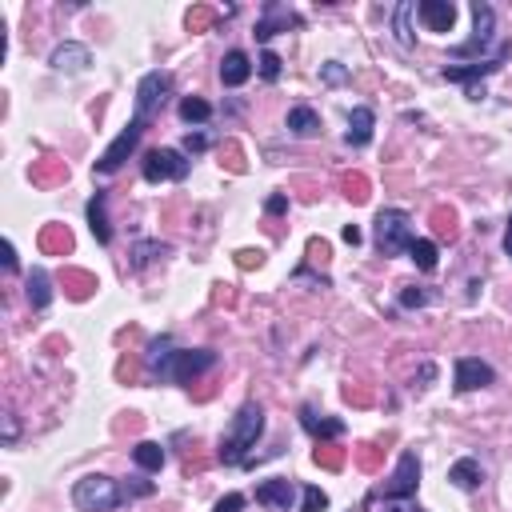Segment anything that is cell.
I'll return each mask as SVG.
<instances>
[{
	"label": "cell",
	"instance_id": "1",
	"mask_svg": "<svg viewBox=\"0 0 512 512\" xmlns=\"http://www.w3.org/2000/svg\"><path fill=\"white\" fill-rule=\"evenodd\" d=\"M260 436H265V409H260L256 400L240 404L232 425H229V433L220 436V453H217L220 464H245Z\"/></svg>",
	"mask_w": 512,
	"mask_h": 512
},
{
	"label": "cell",
	"instance_id": "2",
	"mask_svg": "<svg viewBox=\"0 0 512 512\" xmlns=\"http://www.w3.org/2000/svg\"><path fill=\"white\" fill-rule=\"evenodd\" d=\"M373 240L381 256H400L412 248L417 232H412V217L404 209H381L373 220Z\"/></svg>",
	"mask_w": 512,
	"mask_h": 512
},
{
	"label": "cell",
	"instance_id": "3",
	"mask_svg": "<svg viewBox=\"0 0 512 512\" xmlns=\"http://www.w3.org/2000/svg\"><path fill=\"white\" fill-rule=\"evenodd\" d=\"M73 505L80 512H112V508L129 505V500H124V489L112 481V476L88 472V476H80V481L73 484Z\"/></svg>",
	"mask_w": 512,
	"mask_h": 512
},
{
	"label": "cell",
	"instance_id": "4",
	"mask_svg": "<svg viewBox=\"0 0 512 512\" xmlns=\"http://www.w3.org/2000/svg\"><path fill=\"white\" fill-rule=\"evenodd\" d=\"M193 160L184 157L181 148H148L145 160H140V173H145L148 184H165V181H184Z\"/></svg>",
	"mask_w": 512,
	"mask_h": 512
},
{
	"label": "cell",
	"instance_id": "5",
	"mask_svg": "<svg viewBox=\"0 0 512 512\" xmlns=\"http://www.w3.org/2000/svg\"><path fill=\"white\" fill-rule=\"evenodd\" d=\"M145 129H148V121H140V116H132V121L121 129V137H116L112 145L101 152V160H96V173H101V176L121 173V168H124V160H129L132 152H137L140 137H145Z\"/></svg>",
	"mask_w": 512,
	"mask_h": 512
},
{
	"label": "cell",
	"instance_id": "6",
	"mask_svg": "<svg viewBox=\"0 0 512 512\" xmlns=\"http://www.w3.org/2000/svg\"><path fill=\"white\" fill-rule=\"evenodd\" d=\"M209 368H217V353H212V348H176L173 361H168V368H165V376H160V381L193 384L196 376H204Z\"/></svg>",
	"mask_w": 512,
	"mask_h": 512
},
{
	"label": "cell",
	"instance_id": "7",
	"mask_svg": "<svg viewBox=\"0 0 512 512\" xmlns=\"http://www.w3.org/2000/svg\"><path fill=\"white\" fill-rule=\"evenodd\" d=\"M173 96V76L168 73H145L140 76V85H137V112L132 116H140V121H152L160 109H165V101Z\"/></svg>",
	"mask_w": 512,
	"mask_h": 512
},
{
	"label": "cell",
	"instance_id": "8",
	"mask_svg": "<svg viewBox=\"0 0 512 512\" xmlns=\"http://www.w3.org/2000/svg\"><path fill=\"white\" fill-rule=\"evenodd\" d=\"M492 37H497V13H492V4H484V0H472V37L464 44H456L453 57H481L492 44Z\"/></svg>",
	"mask_w": 512,
	"mask_h": 512
},
{
	"label": "cell",
	"instance_id": "9",
	"mask_svg": "<svg viewBox=\"0 0 512 512\" xmlns=\"http://www.w3.org/2000/svg\"><path fill=\"white\" fill-rule=\"evenodd\" d=\"M417 484H420V456L412 453V448H404L381 497L384 500H409V497H417Z\"/></svg>",
	"mask_w": 512,
	"mask_h": 512
},
{
	"label": "cell",
	"instance_id": "10",
	"mask_svg": "<svg viewBox=\"0 0 512 512\" xmlns=\"http://www.w3.org/2000/svg\"><path fill=\"white\" fill-rule=\"evenodd\" d=\"M508 57H512V44H500L497 57H489V60H472V65H464V68H448V65H445V68H440V76L453 80V85H464V88H484L481 80L497 73V68L505 65Z\"/></svg>",
	"mask_w": 512,
	"mask_h": 512
},
{
	"label": "cell",
	"instance_id": "11",
	"mask_svg": "<svg viewBox=\"0 0 512 512\" xmlns=\"http://www.w3.org/2000/svg\"><path fill=\"white\" fill-rule=\"evenodd\" d=\"M289 29H301V16L292 13L289 4H281V0H268L265 4V16L256 21V29H253V37L260 44H268L276 37V32H289Z\"/></svg>",
	"mask_w": 512,
	"mask_h": 512
},
{
	"label": "cell",
	"instance_id": "12",
	"mask_svg": "<svg viewBox=\"0 0 512 512\" xmlns=\"http://www.w3.org/2000/svg\"><path fill=\"white\" fill-rule=\"evenodd\" d=\"M497 381V368L481 356H461L456 361V392H476V389H489Z\"/></svg>",
	"mask_w": 512,
	"mask_h": 512
},
{
	"label": "cell",
	"instance_id": "13",
	"mask_svg": "<svg viewBox=\"0 0 512 512\" xmlns=\"http://www.w3.org/2000/svg\"><path fill=\"white\" fill-rule=\"evenodd\" d=\"M49 65L57 68V73L76 76V73H85V68L93 65V52H88L85 44H76V40H65V44H57V49H52Z\"/></svg>",
	"mask_w": 512,
	"mask_h": 512
},
{
	"label": "cell",
	"instance_id": "14",
	"mask_svg": "<svg viewBox=\"0 0 512 512\" xmlns=\"http://www.w3.org/2000/svg\"><path fill=\"white\" fill-rule=\"evenodd\" d=\"M292 500H296V484L289 481V476H276V481L256 484V505H265L273 512H289Z\"/></svg>",
	"mask_w": 512,
	"mask_h": 512
},
{
	"label": "cell",
	"instance_id": "15",
	"mask_svg": "<svg viewBox=\"0 0 512 512\" xmlns=\"http://www.w3.org/2000/svg\"><path fill=\"white\" fill-rule=\"evenodd\" d=\"M417 13H420V21H425L428 32H453V24H456L453 0H420Z\"/></svg>",
	"mask_w": 512,
	"mask_h": 512
},
{
	"label": "cell",
	"instance_id": "16",
	"mask_svg": "<svg viewBox=\"0 0 512 512\" xmlns=\"http://www.w3.org/2000/svg\"><path fill=\"white\" fill-rule=\"evenodd\" d=\"M301 425H304V433L317 436V440H337V436H345V420L317 412V404H304V409H301Z\"/></svg>",
	"mask_w": 512,
	"mask_h": 512
},
{
	"label": "cell",
	"instance_id": "17",
	"mask_svg": "<svg viewBox=\"0 0 512 512\" xmlns=\"http://www.w3.org/2000/svg\"><path fill=\"white\" fill-rule=\"evenodd\" d=\"M248 76H253V60H248V52H240V49L224 52V60H220V85L224 88H240V85H248Z\"/></svg>",
	"mask_w": 512,
	"mask_h": 512
},
{
	"label": "cell",
	"instance_id": "18",
	"mask_svg": "<svg viewBox=\"0 0 512 512\" xmlns=\"http://www.w3.org/2000/svg\"><path fill=\"white\" fill-rule=\"evenodd\" d=\"M88 229H93L96 245H112V224H109V193H96L88 201Z\"/></svg>",
	"mask_w": 512,
	"mask_h": 512
},
{
	"label": "cell",
	"instance_id": "19",
	"mask_svg": "<svg viewBox=\"0 0 512 512\" xmlns=\"http://www.w3.org/2000/svg\"><path fill=\"white\" fill-rule=\"evenodd\" d=\"M373 129H376V112L373 109H353L348 112V132H345V145L348 148H364L373 140Z\"/></svg>",
	"mask_w": 512,
	"mask_h": 512
},
{
	"label": "cell",
	"instance_id": "20",
	"mask_svg": "<svg viewBox=\"0 0 512 512\" xmlns=\"http://www.w3.org/2000/svg\"><path fill=\"white\" fill-rule=\"evenodd\" d=\"M448 484H453V489H461V492H476V489L484 484L481 461H472V456H461V461L448 469Z\"/></svg>",
	"mask_w": 512,
	"mask_h": 512
},
{
	"label": "cell",
	"instance_id": "21",
	"mask_svg": "<svg viewBox=\"0 0 512 512\" xmlns=\"http://www.w3.org/2000/svg\"><path fill=\"white\" fill-rule=\"evenodd\" d=\"M24 296H29V304L37 312H44L52 304V281H49V273H44V268H32V273L24 276Z\"/></svg>",
	"mask_w": 512,
	"mask_h": 512
},
{
	"label": "cell",
	"instance_id": "22",
	"mask_svg": "<svg viewBox=\"0 0 512 512\" xmlns=\"http://www.w3.org/2000/svg\"><path fill=\"white\" fill-rule=\"evenodd\" d=\"M173 353H176L173 337H157V340H148V348H145V364H148V373H152V376H165V368H168V361H173Z\"/></svg>",
	"mask_w": 512,
	"mask_h": 512
},
{
	"label": "cell",
	"instance_id": "23",
	"mask_svg": "<svg viewBox=\"0 0 512 512\" xmlns=\"http://www.w3.org/2000/svg\"><path fill=\"white\" fill-rule=\"evenodd\" d=\"M157 256H168L165 240H137V245H132V256H129V268L132 273H145Z\"/></svg>",
	"mask_w": 512,
	"mask_h": 512
},
{
	"label": "cell",
	"instance_id": "24",
	"mask_svg": "<svg viewBox=\"0 0 512 512\" xmlns=\"http://www.w3.org/2000/svg\"><path fill=\"white\" fill-rule=\"evenodd\" d=\"M289 132L292 137H317L320 132V112L309 109V104H296L289 112Z\"/></svg>",
	"mask_w": 512,
	"mask_h": 512
},
{
	"label": "cell",
	"instance_id": "25",
	"mask_svg": "<svg viewBox=\"0 0 512 512\" xmlns=\"http://www.w3.org/2000/svg\"><path fill=\"white\" fill-rule=\"evenodd\" d=\"M132 461H137V469H145V472H160L168 461V453L157 445V440H140V445L132 448Z\"/></svg>",
	"mask_w": 512,
	"mask_h": 512
},
{
	"label": "cell",
	"instance_id": "26",
	"mask_svg": "<svg viewBox=\"0 0 512 512\" xmlns=\"http://www.w3.org/2000/svg\"><path fill=\"white\" fill-rule=\"evenodd\" d=\"M412 13H417L412 0H400V4L392 8V32H397V40L404 49H412Z\"/></svg>",
	"mask_w": 512,
	"mask_h": 512
},
{
	"label": "cell",
	"instance_id": "27",
	"mask_svg": "<svg viewBox=\"0 0 512 512\" xmlns=\"http://www.w3.org/2000/svg\"><path fill=\"white\" fill-rule=\"evenodd\" d=\"M409 256H412V265L420 268V273H436V260H440V248L433 245V240H412V248H409Z\"/></svg>",
	"mask_w": 512,
	"mask_h": 512
},
{
	"label": "cell",
	"instance_id": "28",
	"mask_svg": "<svg viewBox=\"0 0 512 512\" xmlns=\"http://www.w3.org/2000/svg\"><path fill=\"white\" fill-rule=\"evenodd\" d=\"M176 112H181V121L184 124H204L212 116V104L209 101H201V96H184L181 104H176Z\"/></svg>",
	"mask_w": 512,
	"mask_h": 512
},
{
	"label": "cell",
	"instance_id": "29",
	"mask_svg": "<svg viewBox=\"0 0 512 512\" xmlns=\"http://www.w3.org/2000/svg\"><path fill=\"white\" fill-rule=\"evenodd\" d=\"M256 73H260V80H268V85H276L281 80V73H284V60L276 57V52H260V60H256Z\"/></svg>",
	"mask_w": 512,
	"mask_h": 512
},
{
	"label": "cell",
	"instance_id": "30",
	"mask_svg": "<svg viewBox=\"0 0 512 512\" xmlns=\"http://www.w3.org/2000/svg\"><path fill=\"white\" fill-rule=\"evenodd\" d=\"M325 508H328L325 489H317V484H304V505H301V512H325Z\"/></svg>",
	"mask_w": 512,
	"mask_h": 512
},
{
	"label": "cell",
	"instance_id": "31",
	"mask_svg": "<svg viewBox=\"0 0 512 512\" xmlns=\"http://www.w3.org/2000/svg\"><path fill=\"white\" fill-rule=\"evenodd\" d=\"M428 301H433V296H428L425 289H417V284H404V289H400V304H404V309H425Z\"/></svg>",
	"mask_w": 512,
	"mask_h": 512
},
{
	"label": "cell",
	"instance_id": "32",
	"mask_svg": "<svg viewBox=\"0 0 512 512\" xmlns=\"http://www.w3.org/2000/svg\"><path fill=\"white\" fill-rule=\"evenodd\" d=\"M320 80H325V85H345V80H348V68L337 65V60H328V65H320Z\"/></svg>",
	"mask_w": 512,
	"mask_h": 512
},
{
	"label": "cell",
	"instance_id": "33",
	"mask_svg": "<svg viewBox=\"0 0 512 512\" xmlns=\"http://www.w3.org/2000/svg\"><path fill=\"white\" fill-rule=\"evenodd\" d=\"M204 148H209V137H204V132H188V137H184V145H181L184 157H201Z\"/></svg>",
	"mask_w": 512,
	"mask_h": 512
},
{
	"label": "cell",
	"instance_id": "34",
	"mask_svg": "<svg viewBox=\"0 0 512 512\" xmlns=\"http://www.w3.org/2000/svg\"><path fill=\"white\" fill-rule=\"evenodd\" d=\"M240 508H245V492H229V497L217 500V508L212 512H240Z\"/></svg>",
	"mask_w": 512,
	"mask_h": 512
},
{
	"label": "cell",
	"instance_id": "35",
	"mask_svg": "<svg viewBox=\"0 0 512 512\" xmlns=\"http://www.w3.org/2000/svg\"><path fill=\"white\" fill-rule=\"evenodd\" d=\"M265 212H268V217H284V212H289V196L273 193V196H268V204H265Z\"/></svg>",
	"mask_w": 512,
	"mask_h": 512
},
{
	"label": "cell",
	"instance_id": "36",
	"mask_svg": "<svg viewBox=\"0 0 512 512\" xmlns=\"http://www.w3.org/2000/svg\"><path fill=\"white\" fill-rule=\"evenodd\" d=\"M13 440H16V417L8 412L4 417V445H13Z\"/></svg>",
	"mask_w": 512,
	"mask_h": 512
},
{
	"label": "cell",
	"instance_id": "37",
	"mask_svg": "<svg viewBox=\"0 0 512 512\" xmlns=\"http://www.w3.org/2000/svg\"><path fill=\"white\" fill-rule=\"evenodd\" d=\"M340 237H345L348 245H361V229H356V224H345V232H340Z\"/></svg>",
	"mask_w": 512,
	"mask_h": 512
},
{
	"label": "cell",
	"instance_id": "38",
	"mask_svg": "<svg viewBox=\"0 0 512 512\" xmlns=\"http://www.w3.org/2000/svg\"><path fill=\"white\" fill-rule=\"evenodd\" d=\"M4 268L8 273H16V248L13 245H4Z\"/></svg>",
	"mask_w": 512,
	"mask_h": 512
},
{
	"label": "cell",
	"instance_id": "39",
	"mask_svg": "<svg viewBox=\"0 0 512 512\" xmlns=\"http://www.w3.org/2000/svg\"><path fill=\"white\" fill-rule=\"evenodd\" d=\"M240 256V265H260L265 260V253H237Z\"/></svg>",
	"mask_w": 512,
	"mask_h": 512
},
{
	"label": "cell",
	"instance_id": "40",
	"mask_svg": "<svg viewBox=\"0 0 512 512\" xmlns=\"http://www.w3.org/2000/svg\"><path fill=\"white\" fill-rule=\"evenodd\" d=\"M384 512H425V508H420V505H389Z\"/></svg>",
	"mask_w": 512,
	"mask_h": 512
},
{
	"label": "cell",
	"instance_id": "41",
	"mask_svg": "<svg viewBox=\"0 0 512 512\" xmlns=\"http://www.w3.org/2000/svg\"><path fill=\"white\" fill-rule=\"evenodd\" d=\"M505 256L512 260V217H508V229H505Z\"/></svg>",
	"mask_w": 512,
	"mask_h": 512
}]
</instances>
